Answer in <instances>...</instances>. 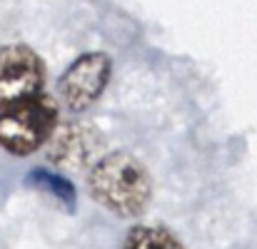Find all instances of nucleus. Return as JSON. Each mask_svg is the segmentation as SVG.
I'll return each mask as SVG.
<instances>
[{"mask_svg":"<svg viewBox=\"0 0 257 249\" xmlns=\"http://www.w3.org/2000/svg\"><path fill=\"white\" fill-rule=\"evenodd\" d=\"M87 192L107 212L138 217L153 202V177L130 152H107L87 169Z\"/></svg>","mask_w":257,"mask_h":249,"instance_id":"1","label":"nucleus"},{"mask_svg":"<svg viewBox=\"0 0 257 249\" xmlns=\"http://www.w3.org/2000/svg\"><path fill=\"white\" fill-rule=\"evenodd\" d=\"M58 125V102L43 92L0 110V147L8 155L28 157L40 150Z\"/></svg>","mask_w":257,"mask_h":249,"instance_id":"2","label":"nucleus"},{"mask_svg":"<svg viewBox=\"0 0 257 249\" xmlns=\"http://www.w3.org/2000/svg\"><path fill=\"white\" fill-rule=\"evenodd\" d=\"M112 63L105 53H85L73 60L58 80V97L70 112H83L107 87Z\"/></svg>","mask_w":257,"mask_h":249,"instance_id":"3","label":"nucleus"},{"mask_svg":"<svg viewBox=\"0 0 257 249\" xmlns=\"http://www.w3.org/2000/svg\"><path fill=\"white\" fill-rule=\"evenodd\" d=\"M45 83V65L28 45L0 48V110L38 95Z\"/></svg>","mask_w":257,"mask_h":249,"instance_id":"4","label":"nucleus"},{"mask_svg":"<svg viewBox=\"0 0 257 249\" xmlns=\"http://www.w3.org/2000/svg\"><path fill=\"white\" fill-rule=\"evenodd\" d=\"M48 160L63 169H83L90 167L102 152L105 140L102 135L85 122H58L50 132L48 142Z\"/></svg>","mask_w":257,"mask_h":249,"instance_id":"5","label":"nucleus"},{"mask_svg":"<svg viewBox=\"0 0 257 249\" xmlns=\"http://www.w3.org/2000/svg\"><path fill=\"white\" fill-rule=\"evenodd\" d=\"M25 184L45 192L48 197L58 199L68 212H75L78 207V192H75V184L60 174V172H53V169H45V167H33L28 174H25Z\"/></svg>","mask_w":257,"mask_h":249,"instance_id":"6","label":"nucleus"},{"mask_svg":"<svg viewBox=\"0 0 257 249\" xmlns=\"http://www.w3.org/2000/svg\"><path fill=\"white\" fill-rule=\"evenodd\" d=\"M120 249H185L182 242L163 224H135Z\"/></svg>","mask_w":257,"mask_h":249,"instance_id":"7","label":"nucleus"}]
</instances>
